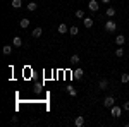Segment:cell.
Masks as SVG:
<instances>
[{"mask_svg": "<svg viewBox=\"0 0 129 127\" xmlns=\"http://www.w3.org/2000/svg\"><path fill=\"white\" fill-rule=\"evenodd\" d=\"M59 33L60 34H66V33H69V28H67L66 24H60L59 26Z\"/></svg>", "mask_w": 129, "mask_h": 127, "instance_id": "2e32d148", "label": "cell"}, {"mask_svg": "<svg viewBox=\"0 0 129 127\" xmlns=\"http://www.w3.org/2000/svg\"><path fill=\"white\" fill-rule=\"evenodd\" d=\"M10 5H12L14 9H21V7H22V0H12Z\"/></svg>", "mask_w": 129, "mask_h": 127, "instance_id": "7c38bea8", "label": "cell"}, {"mask_svg": "<svg viewBox=\"0 0 129 127\" xmlns=\"http://www.w3.org/2000/svg\"><path fill=\"white\" fill-rule=\"evenodd\" d=\"M12 47H14V45H12ZM12 47H10V45H4V48H2L4 55H10V53H12Z\"/></svg>", "mask_w": 129, "mask_h": 127, "instance_id": "8fae6325", "label": "cell"}, {"mask_svg": "<svg viewBox=\"0 0 129 127\" xmlns=\"http://www.w3.org/2000/svg\"><path fill=\"white\" fill-rule=\"evenodd\" d=\"M69 62H71V64H74V65H78V64H79V55H78V53H74V55H71Z\"/></svg>", "mask_w": 129, "mask_h": 127, "instance_id": "30bf717a", "label": "cell"}, {"mask_svg": "<svg viewBox=\"0 0 129 127\" xmlns=\"http://www.w3.org/2000/svg\"><path fill=\"white\" fill-rule=\"evenodd\" d=\"M83 22H84V28H93V17H84V21H83Z\"/></svg>", "mask_w": 129, "mask_h": 127, "instance_id": "9c48e42d", "label": "cell"}, {"mask_svg": "<svg viewBox=\"0 0 129 127\" xmlns=\"http://www.w3.org/2000/svg\"><path fill=\"white\" fill-rule=\"evenodd\" d=\"M114 105H115V98L114 96H107L105 100H103V107L105 108H112Z\"/></svg>", "mask_w": 129, "mask_h": 127, "instance_id": "7a4b0ae2", "label": "cell"}, {"mask_svg": "<svg viewBox=\"0 0 129 127\" xmlns=\"http://www.w3.org/2000/svg\"><path fill=\"white\" fill-rule=\"evenodd\" d=\"M115 55H117V57H122V55H124V48H122V47L117 48V50H115Z\"/></svg>", "mask_w": 129, "mask_h": 127, "instance_id": "603a6c76", "label": "cell"}, {"mask_svg": "<svg viewBox=\"0 0 129 127\" xmlns=\"http://www.w3.org/2000/svg\"><path fill=\"white\" fill-rule=\"evenodd\" d=\"M98 2H96V0H89V4H88V9L89 10H93V12H96V10H98Z\"/></svg>", "mask_w": 129, "mask_h": 127, "instance_id": "277c9868", "label": "cell"}, {"mask_svg": "<svg viewBox=\"0 0 129 127\" xmlns=\"http://www.w3.org/2000/svg\"><path fill=\"white\" fill-rule=\"evenodd\" d=\"M120 82L127 84V82H129V74H122V76H120Z\"/></svg>", "mask_w": 129, "mask_h": 127, "instance_id": "44dd1931", "label": "cell"}, {"mask_svg": "<svg viewBox=\"0 0 129 127\" xmlns=\"http://www.w3.org/2000/svg\"><path fill=\"white\" fill-rule=\"evenodd\" d=\"M67 93H69L71 96H76V95H78V91L72 88V86H67Z\"/></svg>", "mask_w": 129, "mask_h": 127, "instance_id": "ffe728a7", "label": "cell"}, {"mask_svg": "<svg viewBox=\"0 0 129 127\" xmlns=\"http://www.w3.org/2000/svg\"><path fill=\"white\" fill-rule=\"evenodd\" d=\"M83 76H84V72H83V69H76L74 72H72V77L74 79H83Z\"/></svg>", "mask_w": 129, "mask_h": 127, "instance_id": "5b68a950", "label": "cell"}, {"mask_svg": "<svg viewBox=\"0 0 129 127\" xmlns=\"http://www.w3.org/2000/svg\"><path fill=\"white\" fill-rule=\"evenodd\" d=\"M69 34H71V36H76V34H79V29H78V26H71V28H69Z\"/></svg>", "mask_w": 129, "mask_h": 127, "instance_id": "5bb4252c", "label": "cell"}, {"mask_svg": "<svg viewBox=\"0 0 129 127\" xmlns=\"http://www.w3.org/2000/svg\"><path fill=\"white\" fill-rule=\"evenodd\" d=\"M124 110H129V101H126V103H124Z\"/></svg>", "mask_w": 129, "mask_h": 127, "instance_id": "cb8c5ba5", "label": "cell"}, {"mask_svg": "<svg viewBox=\"0 0 129 127\" xmlns=\"http://www.w3.org/2000/svg\"><path fill=\"white\" fill-rule=\"evenodd\" d=\"M102 2H103V4H109V2H110V0H102Z\"/></svg>", "mask_w": 129, "mask_h": 127, "instance_id": "d4e9b609", "label": "cell"}, {"mask_svg": "<svg viewBox=\"0 0 129 127\" xmlns=\"http://www.w3.org/2000/svg\"><path fill=\"white\" fill-rule=\"evenodd\" d=\"M19 26L22 28V29H26V28L29 26V19H21L19 21Z\"/></svg>", "mask_w": 129, "mask_h": 127, "instance_id": "9a60e30c", "label": "cell"}, {"mask_svg": "<svg viewBox=\"0 0 129 127\" xmlns=\"http://www.w3.org/2000/svg\"><path fill=\"white\" fill-rule=\"evenodd\" d=\"M110 115H112V117H120V107L114 105V107L110 108Z\"/></svg>", "mask_w": 129, "mask_h": 127, "instance_id": "3957f363", "label": "cell"}, {"mask_svg": "<svg viewBox=\"0 0 129 127\" xmlns=\"http://www.w3.org/2000/svg\"><path fill=\"white\" fill-rule=\"evenodd\" d=\"M107 86H109V81L107 79H100L98 81V89H107Z\"/></svg>", "mask_w": 129, "mask_h": 127, "instance_id": "ba28073f", "label": "cell"}, {"mask_svg": "<svg viewBox=\"0 0 129 127\" xmlns=\"http://www.w3.org/2000/svg\"><path fill=\"white\" fill-rule=\"evenodd\" d=\"M74 16H76V17H78V19H81V17H84V10L78 9V10H76V14H74Z\"/></svg>", "mask_w": 129, "mask_h": 127, "instance_id": "7402d4cb", "label": "cell"}, {"mask_svg": "<svg viewBox=\"0 0 129 127\" xmlns=\"http://www.w3.org/2000/svg\"><path fill=\"white\" fill-rule=\"evenodd\" d=\"M115 43H117L119 47H122V45L126 43V36H122V34H119V36L115 38Z\"/></svg>", "mask_w": 129, "mask_h": 127, "instance_id": "4fadbf2b", "label": "cell"}, {"mask_svg": "<svg viewBox=\"0 0 129 127\" xmlns=\"http://www.w3.org/2000/svg\"><path fill=\"white\" fill-rule=\"evenodd\" d=\"M74 125H76V127H83V125H84V117H83V115L76 117V120H74Z\"/></svg>", "mask_w": 129, "mask_h": 127, "instance_id": "52a82bcc", "label": "cell"}, {"mask_svg": "<svg viewBox=\"0 0 129 127\" xmlns=\"http://www.w3.org/2000/svg\"><path fill=\"white\" fill-rule=\"evenodd\" d=\"M12 45H14V47H22V39H21L19 36H16L14 41H12Z\"/></svg>", "mask_w": 129, "mask_h": 127, "instance_id": "e0dca14e", "label": "cell"}, {"mask_svg": "<svg viewBox=\"0 0 129 127\" xmlns=\"http://www.w3.org/2000/svg\"><path fill=\"white\" fill-rule=\"evenodd\" d=\"M115 29H117V24H115V21L109 19L107 22H105V31H109V33H114Z\"/></svg>", "mask_w": 129, "mask_h": 127, "instance_id": "6da1fadb", "label": "cell"}, {"mask_svg": "<svg viewBox=\"0 0 129 127\" xmlns=\"http://www.w3.org/2000/svg\"><path fill=\"white\" fill-rule=\"evenodd\" d=\"M41 34H43V29H41V28H35V29L31 31V36H33V38H40Z\"/></svg>", "mask_w": 129, "mask_h": 127, "instance_id": "8992f818", "label": "cell"}, {"mask_svg": "<svg viewBox=\"0 0 129 127\" xmlns=\"http://www.w3.org/2000/svg\"><path fill=\"white\" fill-rule=\"evenodd\" d=\"M114 16H115V9L114 7H109L107 9V17H114Z\"/></svg>", "mask_w": 129, "mask_h": 127, "instance_id": "ac0fdd59", "label": "cell"}, {"mask_svg": "<svg viewBox=\"0 0 129 127\" xmlns=\"http://www.w3.org/2000/svg\"><path fill=\"white\" fill-rule=\"evenodd\" d=\"M28 9L29 10H36L38 9V4H36V2H29V4H28Z\"/></svg>", "mask_w": 129, "mask_h": 127, "instance_id": "d6986e66", "label": "cell"}]
</instances>
